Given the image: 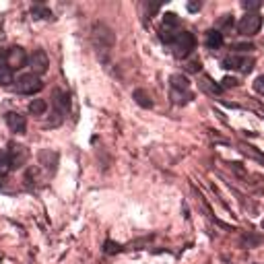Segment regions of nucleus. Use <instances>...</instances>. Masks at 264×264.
Instances as JSON below:
<instances>
[{
	"instance_id": "f257e3e1",
	"label": "nucleus",
	"mask_w": 264,
	"mask_h": 264,
	"mask_svg": "<svg viewBox=\"0 0 264 264\" xmlns=\"http://www.w3.org/2000/svg\"><path fill=\"white\" fill-rule=\"evenodd\" d=\"M169 48H171V54L175 56V58H188L192 52H194V48H196V40H194V35H192L190 31H178L175 33V38H173V42L169 44Z\"/></svg>"
},
{
	"instance_id": "f03ea898",
	"label": "nucleus",
	"mask_w": 264,
	"mask_h": 264,
	"mask_svg": "<svg viewBox=\"0 0 264 264\" xmlns=\"http://www.w3.org/2000/svg\"><path fill=\"white\" fill-rule=\"evenodd\" d=\"M42 87H44L42 79L33 73H25L21 77H17V81H15V89L21 95H35L42 91Z\"/></svg>"
},
{
	"instance_id": "7ed1b4c3",
	"label": "nucleus",
	"mask_w": 264,
	"mask_h": 264,
	"mask_svg": "<svg viewBox=\"0 0 264 264\" xmlns=\"http://www.w3.org/2000/svg\"><path fill=\"white\" fill-rule=\"evenodd\" d=\"M93 44H95V48H99L97 52H110L116 44L112 29L103 23H95L93 25Z\"/></svg>"
},
{
	"instance_id": "20e7f679",
	"label": "nucleus",
	"mask_w": 264,
	"mask_h": 264,
	"mask_svg": "<svg viewBox=\"0 0 264 264\" xmlns=\"http://www.w3.org/2000/svg\"><path fill=\"white\" fill-rule=\"evenodd\" d=\"M262 27V17L260 13H245L239 23H237V31L241 35H245V38H252V35H256Z\"/></svg>"
},
{
	"instance_id": "39448f33",
	"label": "nucleus",
	"mask_w": 264,
	"mask_h": 264,
	"mask_svg": "<svg viewBox=\"0 0 264 264\" xmlns=\"http://www.w3.org/2000/svg\"><path fill=\"white\" fill-rule=\"evenodd\" d=\"M5 159H7V163H9L11 169H19L27 161V149L21 147V145H17V143H11L9 149H7V153H5Z\"/></svg>"
},
{
	"instance_id": "423d86ee",
	"label": "nucleus",
	"mask_w": 264,
	"mask_h": 264,
	"mask_svg": "<svg viewBox=\"0 0 264 264\" xmlns=\"http://www.w3.org/2000/svg\"><path fill=\"white\" fill-rule=\"evenodd\" d=\"M25 62H29L27 54H25V50L19 48V46H15L11 50L5 52V64L11 68V70H19L25 66Z\"/></svg>"
},
{
	"instance_id": "0eeeda50",
	"label": "nucleus",
	"mask_w": 264,
	"mask_h": 264,
	"mask_svg": "<svg viewBox=\"0 0 264 264\" xmlns=\"http://www.w3.org/2000/svg\"><path fill=\"white\" fill-rule=\"evenodd\" d=\"M223 68H231V70H239V73L248 75L250 70L254 68V60L248 58V56H237V54H231L223 60Z\"/></svg>"
},
{
	"instance_id": "6e6552de",
	"label": "nucleus",
	"mask_w": 264,
	"mask_h": 264,
	"mask_svg": "<svg viewBox=\"0 0 264 264\" xmlns=\"http://www.w3.org/2000/svg\"><path fill=\"white\" fill-rule=\"evenodd\" d=\"M29 66H31V70H33V75H44L46 70H48V66H50V58H48V54L44 50H35L33 54L29 56Z\"/></svg>"
},
{
	"instance_id": "1a4fd4ad",
	"label": "nucleus",
	"mask_w": 264,
	"mask_h": 264,
	"mask_svg": "<svg viewBox=\"0 0 264 264\" xmlns=\"http://www.w3.org/2000/svg\"><path fill=\"white\" fill-rule=\"evenodd\" d=\"M5 120H7L9 128H11L15 134H25V130H27V120H25V116L17 114V112H7Z\"/></svg>"
},
{
	"instance_id": "9d476101",
	"label": "nucleus",
	"mask_w": 264,
	"mask_h": 264,
	"mask_svg": "<svg viewBox=\"0 0 264 264\" xmlns=\"http://www.w3.org/2000/svg\"><path fill=\"white\" fill-rule=\"evenodd\" d=\"M52 99H54V105H56V112L58 114H66L70 110V95L62 89H54L52 93Z\"/></svg>"
},
{
	"instance_id": "9b49d317",
	"label": "nucleus",
	"mask_w": 264,
	"mask_h": 264,
	"mask_svg": "<svg viewBox=\"0 0 264 264\" xmlns=\"http://www.w3.org/2000/svg\"><path fill=\"white\" fill-rule=\"evenodd\" d=\"M204 44H206L208 50H219V48L225 44V38H223V33H221L219 29H210V31H206Z\"/></svg>"
},
{
	"instance_id": "f8f14e48",
	"label": "nucleus",
	"mask_w": 264,
	"mask_h": 264,
	"mask_svg": "<svg viewBox=\"0 0 264 264\" xmlns=\"http://www.w3.org/2000/svg\"><path fill=\"white\" fill-rule=\"evenodd\" d=\"M169 85H171V89H175V91H190V81L182 73L171 75L169 77Z\"/></svg>"
},
{
	"instance_id": "ddd939ff",
	"label": "nucleus",
	"mask_w": 264,
	"mask_h": 264,
	"mask_svg": "<svg viewBox=\"0 0 264 264\" xmlns=\"http://www.w3.org/2000/svg\"><path fill=\"white\" fill-rule=\"evenodd\" d=\"M132 99L140 105V108H153V99H151V95L147 93V91H143V89H134V93H132Z\"/></svg>"
},
{
	"instance_id": "4468645a",
	"label": "nucleus",
	"mask_w": 264,
	"mask_h": 264,
	"mask_svg": "<svg viewBox=\"0 0 264 264\" xmlns=\"http://www.w3.org/2000/svg\"><path fill=\"white\" fill-rule=\"evenodd\" d=\"M40 161H42V165H46L48 169H54L56 163H58V155L52 153V151H42V153H40Z\"/></svg>"
},
{
	"instance_id": "2eb2a0df",
	"label": "nucleus",
	"mask_w": 264,
	"mask_h": 264,
	"mask_svg": "<svg viewBox=\"0 0 264 264\" xmlns=\"http://www.w3.org/2000/svg\"><path fill=\"white\" fill-rule=\"evenodd\" d=\"M46 110H48V103H46L44 99H33V101L29 103V112H31L33 116H44Z\"/></svg>"
},
{
	"instance_id": "dca6fc26",
	"label": "nucleus",
	"mask_w": 264,
	"mask_h": 264,
	"mask_svg": "<svg viewBox=\"0 0 264 264\" xmlns=\"http://www.w3.org/2000/svg\"><path fill=\"white\" fill-rule=\"evenodd\" d=\"M192 97H194V95H192L190 91H175V89H171V99H173V103H178V105H186Z\"/></svg>"
},
{
	"instance_id": "f3484780",
	"label": "nucleus",
	"mask_w": 264,
	"mask_h": 264,
	"mask_svg": "<svg viewBox=\"0 0 264 264\" xmlns=\"http://www.w3.org/2000/svg\"><path fill=\"white\" fill-rule=\"evenodd\" d=\"M13 83H15V79H13V70H11L7 64H0V85L9 87V85H13Z\"/></svg>"
},
{
	"instance_id": "a211bd4d",
	"label": "nucleus",
	"mask_w": 264,
	"mask_h": 264,
	"mask_svg": "<svg viewBox=\"0 0 264 264\" xmlns=\"http://www.w3.org/2000/svg\"><path fill=\"white\" fill-rule=\"evenodd\" d=\"M31 15L35 17V19H50L52 11L46 9V7H42V5H35V7H31Z\"/></svg>"
},
{
	"instance_id": "6ab92c4d",
	"label": "nucleus",
	"mask_w": 264,
	"mask_h": 264,
	"mask_svg": "<svg viewBox=\"0 0 264 264\" xmlns=\"http://www.w3.org/2000/svg\"><path fill=\"white\" fill-rule=\"evenodd\" d=\"M163 27H167V29H173V27H178L180 25V19H178V15H173V13H165V17H163Z\"/></svg>"
},
{
	"instance_id": "aec40b11",
	"label": "nucleus",
	"mask_w": 264,
	"mask_h": 264,
	"mask_svg": "<svg viewBox=\"0 0 264 264\" xmlns=\"http://www.w3.org/2000/svg\"><path fill=\"white\" fill-rule=\"evenodd\" d=\"M202 87H204V89H208L210 93H223V85H217V83H213V81H210L208 77H204V83H202Z\"/></svg>"
},
{
	"instance_id": "412c9836",
	"label": "nucleus",
	"mask_w": 264,
	"mask_h": 264,
	"mask_svg": "<svg viewBox=\"0 0 264 264\" xmlns=\"http://www.w3.org/2000/svg\"><path fill=\"white\" fill-rule=\"evenodd\" d=\"M241 7L250 13V11H258V9L262 7V3H260V0H243V3H241Z\"/></svg>"
},
{
	"instance_id": "4be33fe9",
	"label": "nucleus",
	"mask_w": 264,
	"mask_h": 264,
	"mask_svg": "<svg viewBox=\"0 0 264 264\" xmlns=\"http://www.w3.org/2000/svg\"><path fill=\"white\" fill-rule=\"evenodd\" d=\"M120 250H122V245H118L114 241H105V248H103L105 254H114V252H120Z\"/></svg>"
},
{
	"instance_id": "5701e85b",
	"label": "nucleus",
	"mask_w": 264,
	"mask_h": 264,
	"mask_svg": "<svg viewBox=\"0 0 264 264\" xmlns=\"http://www.w3.org/2000/svg\"><path fill=\"white\" fill-rule=\"evenodd\" d=\"M219 27L231 29V27H233V17H231V15H223V17H221V21H219Z\"/></svg>"
},
{
	"instance_id": "b1692460",
	"label": "nucleus",
	"mask_w": 264,
	"mask_h": 264,
	"mask_svg": "<svg viewBox=\"0 0 264 264\" xmlns=\"http://www.w3.org/2000/svg\"><path fill=\"white\" fill-rule=\"evenodd\" d=\"M254 91L260 93V95H264V75H260V77L254 81Z\"/></svg>"
},
{
	"instance_id": "393cba45",
	"label": "nucleus",
	"mask_w": 264,
	"mask_h": 264,
	"mask_svg": "<svg viewBox=\"0 0 264 264\" xmlns=\"http://www.w3.org/2000/svg\"><path fill=\"white\" fill-rule=\"evenodd\" d=\"M200 7H202L200 0H192V3H188V5H186V9H188L190 13H198V11H200Z\"/></svg>"
},
{
	"instance_id": "a878e982",
	"label": "nucleus",
	"mask_w": 264,
	"mask_h": 264,
	"mask_svg": "<svg viewBox=\"0 0 264 264\" xmlns=\"http://www.w3.org/2000/svg\"><path fill=\"white\" fill-rule=\"evenodd\" d=\"M254 46L252 44H237L235 46V52H239V54H245V52H252Z\"/></svg>"
},
{
	"instance_id": "bb28decb",
	"label": "nucleus",
	"mask_w": 264,
	"mask_h": 264,
	"mask_svg": "<svg viewBox=\"0 0 264 264\" xmlns=\"http://www.w3.org/2000/svg\"><path fill=\"white\" fill-rule=\"evenodd\" d=\"M235 85H237V81H235V79H229V77L223 79V89H225V87H235Z\"/></svg>"
},
{
	"instance_id": "cd10ccee",
	"label": "nucleus",
	"mask_w": 264,
	"mask_h": 264,
	"mask_svg": "<svg viewBox=\"0 0 264 264\" xmlns=\"http://www.w3.org/2000/svg\"><path fill=\"white\" fill-rule=\"evenodd\" d=\"M0 64H5V52L0 50Z\"/></svg>"
}]
</instances>
